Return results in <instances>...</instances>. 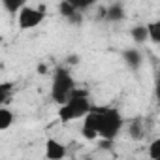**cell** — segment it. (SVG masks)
Here are the masks:
<instances>
[{
	"instance_id": "5b68a950",
	"label": "cell",
	"mask_w": 160,
	"mask_h": 160,
	"mask_svg": "<svg viewBox=\"0 0 160 160\" xmlns=\"http://www.w3.org/2000/svg\"><path fill=\"white\" fill-rule=\"evenodd\" d=\"M64 156H66V147L58 139L49 138L45 141V158H49V160H60Z\"/></svg>"
},
{
	"instance_id": "6da1fadb",
	"label": "cell",
	"mask_w": 160,
	"mask_h": 160,
	"mask_svg": "<svg viewBox=\"0 0 160 160\" xmlns=\"http://www.w3.org/2000/svg\"><path fill=\"white\" fill-rule=\"evenodd\" d=\"M83 126L81 134L85 139H115L122 126L124 119L117 108H108V106H92L89 113L83 117Z\"/></svg>"
},
{
	"instance_id": "7c38bea8",
	"label": "cell",
	"mask_w": 160,
	"mask_h": 160,
	"mask_svg": "<svg viewBox=\"0 0 160 160\" xmlns=\"http://www.w3.org/2000/svg\"><path fill=\"white\" fill-rule=\"evenodd\" d=\"M12 96H13V83L12 81L0 83V106H4L6 102H10Z\"/></svg>"
},
{
	"instance_id": "52a82bcc",
	"label": "cell",
	"mask_w": 160,
	"mask_h": 160,
	"mask_svg": "<svg viewBox=\"0 0 160 160\" xmlns=\"http://www.w3.org/2000/svg\"><path fill=\"white\" fill-rule=\"evenodd\" d=\"M124 15H126L124 6L119 4V2H115V4H111L109 8L104 10V17H106V21H109V23H119V21L124 19Z\"/></svg>"
},
{
	"instance_id": "5bb4252c",
	"label": "cell",
	"mask_w": 160,
	"mask_h": 160,
	"mask_svg": "<svg viewBox=\"0 0 160 160\" xmlns=\"http://www.w3.org/2000/svg\"><path fill=\"white\" fill-rule=\"evenodd\" d=\"M147 27V38L152 42V43H160V23L158 21H152Z\"/></svg>"
},
{
	"instance_id": "8fae6325",
	"label": "cell",
	"mask_w": 160,
	"mask_h": 160,
	"mask_svg": "<svg viewBox=\"0 0 160 160\" xmlns=\"http://www.w3.org/2000/svg\"><path fill=\"white\" fill-rule=\"evenodd\" d=\"M130 36L136 43H145L149 38H147V27L145 25H134L130 28Z\"/></svg>"
},
{
	"instance_id": "e0dca14e",
	"label": "cell",
	"mask_w": 160,
	"mask_h": 160,
	"mask_svg": "<svg viewBox=\"0 0 160 160\" xmlns=\"http://www.w3.org/2000/svg\"><path fill=\"white\" fill-rule=\"evenodd\" d=\"M38 72H42V73H45V66L42 64V66H38Z\"/></svg>"
},
{
	"instance_id": "ba28073f",
	"label": "cell",
	"mask_w": 160,
	"mask_h": 160,
	"mask_svg": "<svg viewBox=\"0 0 160 160\" xmlns=\"http://www.w3.org/2000/svg\"><path fill=\"white\" fill-rule=\"evenodd\" d=\"M128 136L132 139H143L145 138V121L141 117H136L130 121V126H128Z\"/></svg>"
},
{
	"instance_id": "8992f818",
	"label": "cell",
	"mask_w": 160,
	"mask_h": 160,
	"mask_svg": "<svg viewBox=\"0 0 160 160\" xmlns=\"http://www.w3.org/2000/svg\"><path fill=\"white\" fill-rule=\"evenodd\" d=\"M58 12H60V15H62L64 19H68V21H70V23H73V25H77L79 21H81V12L75 10L72 4H68L66 0H60Z\"/></svg>"
},
{
	"instance_id": "2e32d148",
	"label": "cell",
	"mask_w": 160,
	"mask_h": 160,
	"mask_svg": "<svg viewBox=\"0 0 160 160\" xmlns=\"http://www.w3.org/2000/svg\"><path fill=\"white\" fill-rule=\"evenodd\" d=\"M149 156L152 160H160V139H154L149 145Z\"/></svg>"
},
{
	"instance_id": "9c48e42d",
	"label": "cell",
	"mask_w": 160,
	"mask_h": 160,
	"mask_svg": "<svg viewBox=\"0 0 160 160\" xmlns=\"http://www.w3.org/2000/svg\"><path fill=\"white\" fill-rule=\"evenodd\" d=\"M122 58L126 62V66H130V70H138L143 62V55L138 51V49H126L122 53Z\"/></svg>"
},
{
	"instance_id": "277c9868",
	"label": "cell",
	"mask_w": 160,
	"mask_h": 160,
	"mask_svg": "<svg viewBox=\"0 0 160 160\" xmlns=\"http://www.w3.org/2000/svg\"><path fill=\"white\" fill-rule=\"evenodd\" d=\"M43 19H45V6H40V8L23 6L17 12V23L21 30H32L38 25H42Z\"/></svg>"
},
{
	"instance_id": "3957f363",
	"label": "cell",
	"mask_w": 160,
	"mask_h": 160,
	"mask_svg": "<svg viewBox=\"0 0 160 160\" xmlns=\"http://www.w3.org/2000/svg\"><path fill=\"white\" fill-rule=\"evenodd\" d=\"M75 87V81L70 73V70L66 66H57L55 68V73H53V85H51V98L57 102V104H62L70 92L73 91Z\"/></svg>"
},
{
	"instance_id": "4fadbf2b",
	"label": "cell",
	"mask_w": 160,
	"mask_h": 160,
	"mask_svg": "<svg viewBox=\"0 0 160 160\" xmlns=\"http://www.w3.org/2000/svg\"><path fill=\"white\" fill-rule=\"evenodd\" d=\"M2 2V6H4V10L8 12V13H17L23 6H27V2L28 0H0Z\"/></svg>"
},
{
	"instance_id": "9a60e30c",
	"label": "cell",
	"mask_w": 160,
	"mask_h": 160,
	"mask_svg": "<svg viewBox=\"0 0 160 160\" xmlns=\"http://www.w3.org/2000/svg\"><path fill=\"white\" fill-rule=\"evenodd\" d=\"M68 4H72L75 10H79V12H83V10H89L91 6H94L98 0H66Z\"/></svg>"
},
{
	"instance_id": "30bf717a",
	"label": "cell",
	"mask_w": 160,
	"mask_h": 160,
	"mask_svg": "<svg viewBox=\"0 0 160 160\" xmlns=\"http://www.w3.org/2000/svg\"><path fill=\"white\" fill-rule=\"evenodd\" d=\"M13 119H15V115H13V111H12L10 108L0 106V130L10 128V126L13 124Z\"/></svg>"
},
{
	"instance_id": "7a4b0ae2",
	"label": "cell",
	"mask_w": 160,
	"mask_h": 160,
	"mask_svg": "<svg viewBox=\"0 0 160 160\" xmlns=\"http://www.w3.org/2000/svg\"><path fill=\"white\" fill-rule=\"evenodd\" d=\"M92 108L91 104V98H89V92L83 91V89H77L73 87V91L70 92V96L60 104L58 108V119L62 124H68L72 121H77V119H83L89 109Z\"/></svg>"
}]
</instances>
